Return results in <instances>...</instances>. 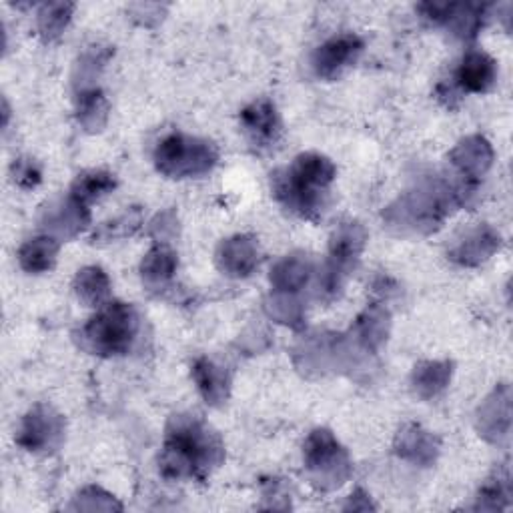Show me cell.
Listing matches in <instances>:
<instances>
[{
	"mask_svg": "<svg viewBox=\"0 0 513 513\" xmlns=\"http://www.w3.org/2000/svg\"><path fill=\"white\" fill-rule=\"evenodd\" d=\"M75 13L71 3H47L39 9V33L45 41H57L69 27Z\"/></svg>",
	"mask_w": 513,
	"mask_h": 513,
	"instance_id": "obj_23",
	"label": "cell"
},
{
	"mask_svg": "<svg viewBox=\"0 0 513 513\" xmlns=\"http://www.w3.org/2000/svg\"><path fill=\"white\" fill-rule=\"evenodd\" d=\"M143 225V213L141 209L133 207L131 211H127L125 215H121L115 221H109L105 225H101L97 229V233L93 235L95 243H109V241H117V239H125L131 237L139 227Z\"/></svg>",
	"mask_w": 513,
	"mask_h": 513,
	"instance_id": "obj_25",
	"label": "cell"
},
{
	"mask_svg": "<svg viewBox=\"0 0 513 513\" xmlns=\"http://www.w3.org/2000/svg\"><path fill=\"white\" fill-rule=\"evenodd\" d=\"M311 275V263L309 259L303 257H287L281 261L273 273H271V283L279 291H299L303 285L309 281Z\"/></svg>",
	"mask_w": 513,
	"mask_h": 513,
	"instance_id": "obj_22",
	"label": "cell"
},
{
	"mask_svg": "<svg viewBox=\"0 0 513 513\" xmlns=\"http://www.w3.org/2000/svg\"><path fill=\"white\" fill-rule=\"evenodd\" d=\"M303 459L307 469L327 475L335 467V461L345 459V451L329 429H315L305 441Z\"/></svg>",
	"mask_w": 513,
	"mask_h": 513,
	"instance_id": "obj_13",
	"label": "cell"
},
{
	"mask_svg": "<svg viewBox=\"0 0 513 513\" xmlns=\"http://www.w3.org/2000/svg\"><path fill=\"white\" fill-rule=\"evenodd\" d=\"M139 335V315L133 305L113 301L83 327V345L101 357H119L131 351Z\"/></svg>",
	"mask_w": 513,
	"mask_h": 513,
	"instance_id": "obj_3",
	"label": "cell"
},
{
	"mask_svg": "<svg viewBox=\"0 0 513 513\" xmlns=\"http://www.w3.org/2000/svg\"><path fill=\"white\" fill-rule=\"evenodd\" d=\"M109 291H111V281L107 273L97 265L81 269L75 277V293L79 301L85 303L87 307H101L107 301Z\"/></svg>",
	"mask_w": 513,
	"mask_h": 513,
	"instance_id": "obj_19",
	"label": "cell"
},
{
	"mask_svg": "<svg viewBox=\"0 0 513 513\" xmlns=\"http://www.w3.org/2000/svg\"><path fill=\"white\" fill-rule=\"evenodd\" d=\"M217 263L229 277H247L259 263V249L251 237H233L219 247Z\"/></svg>",
	"mask_w": 513,
	"mask_h": 513,
	"instance_id": "obj_12",
	"label": "cell"
},
{
	"mask_svg": "<svg viewBox=\"0 0 513 513\" xmlns=\"http://www.w3.org/2000/svg\"><path fill=\"white\" fill-rule=\"evenodd\" d=\"M219 161V153L213 143L173 133L165 137L155 149L157 171L169 179L203 177L213 171Z\"/></svg>",
	"mask_w": 513,
	"mask_h": 513,
	"instance_id": "obj_4",
	"label": "cell"
},
{
	"mask_svg": "<svg viewBox=\"0 0 513 513\" xmlns=\"http://www.w3.org/2000/svg\"><path fill=\"white\" fill-rule=\"evenodd\" d=\"M57 209L59 211H49V219H47V223L51 225L53 231H57L65 237H73L87 227V223H89L87 205H81L73 197H69Z\"/></svg>",
	"mask_w": 513,
	"mask_h": 513,
	"instance_id": "obj_21",
	"label": "cell"
},
{
	"mask_svg": "<svg viewBox=\"0 0 513 513\" xmlns=\"http://www.w3.org/2000/svg\"><path fill=\"white\" fill-rule=\"evenodd\" d=\"M115 187H117L115 175L107 171H89L75 179L71 187V197L81 205H89L105 197L107 193H111Z\"/></svg>",
	"mask_w": 513,
	"mask_h": 513,
	"instance_id": "obj_20",
	"label": "cell"
},
{
	"mask_svg": "<svg viewBox=\"0 0 513 513\" xmlns=\"http://www.w3.org/2000/svg\"><path fill=\"white\" fill-rule=\"evenodd\" d=\"M177 267H179V259L175 251L169 249L167 245H157L145 255L141 263V275L147 287L157 289L173 279V275L177 273Z\"/></svg>",
	"mask_w": 513,
	"mask_h": 513,
	"instance_id": "obj_15",
	"label": "cell"
},
{
	"mask_svg": "<svg viewBox=\"0 0 513 513\" xmlns=\"http://www.w3.org/2000/svg\"><path fill=\"white\" fill-rule=\"evenodd\" d=\"M193 379L209 405L217 407L229 397V375L211 359L201 357L193 363Z\"/></svg>",
	"mask_w": 513,
	"mask_h": 513,
	"instance_id": "obj_14",
	"label": "cell"
},
{
	"mask_svg": "<svg viewBox=\"0 0 513 513\" xmlns=\"http://www.w3.org/2000/svg\"><path fill=\"white\" fill-rule=\"evenodd\" d=\"M491 161H493V151L489 143L477 135L461 141L451 153V163L457 167L463 181L469 185H475L477 179L487 173V169L491 167Z\"/></svg>",
	"mask_w": 513,
	"mask_h": 513,
	"instance_id": "obj_10",
	"label": "cell"
},
{
	"mask_svg": "<svg viewBox=\"0 0 513 513\" xmlns=\"http://www.w3.org/2000/svg\"><path fill=\"white\" fill-rule=\"evenodd\" d=\"M367 233L359 223H343L335 229L329 243V265L321 279L319 295L333 299L343 285L345 275L355 267L365 247Z\"/></svg>",
	"mask_w": 513,
	"mask_h": 513,
	"instance_id": "obj_5",
	"label": "cell"
},
{
	"mask_svg": "<svg viewBox=\"0 0 513 513\" xmlns=\"http://www.w3.org/2000/svg\"><path fill=\"white\" fill-rule=\"evenodd\" d=\"M509 469L507 467H503L501 471H497L483 487H481V491H479V497H483V499H493V503H491V509H495V507H499V499L503 497V499H507L509 497Z\"/></svg>",
	"mask_w": 513,
	"mask_h": 513,
	"instance_id": "obj_28",
	"label": "cell"
},
{
	"mask_svg": "<svg viewBox=\"0 0 513 513\" xmlns=\"http://www.w3.org/2000/svg\"><path fill=\"white\" fill-rule=\"evenodd\" d=\"M451 367L453 365L449 361L419 363L411 377L415 393L423 399H431V397L439 395L451 379Z\"/></svg>",
	"mask_w": 513,
	"mask_h": 513,
	"instance_id": "obj_17",
	"label": "cell"
},
{
	"mask_svg": "<svg viewBox=\"0 0 513 513\" xmlns=\"http://www.w3.org/2000/svg\"><path fill=\"white\" fill-rule=\"evenodd\" d=\"M335 175L337 169L327 157L303 153L289 167L273 175V195L301 219L317 221L327 207Z\"/></svg>",
	"mask_w": 513,
	"mask_h": 513,
	"instance_id": "obj_2",
	"label": "cell"
},
{
	"mask_svg": "<svg viewBox=\"0 0 513 513\" xmlns=\"http://www.w3.org/2000/svg\"><path fill=\"white\" fill-rule=\"evenodd\" d=\"M59 241L55 237L29 239L19 251V263L27 273H47L59 257Z\"/></svg>",
	"mask_w": 513,
	"mask_h": 513,
	"instance_id": "obj_16",
	"label": "cell"
},
{
	"mask_svg": "<svg viewBox=\"0 0 513 513\" xmlns=\"http://www.w3.org/2000/svg\"><path fill=\"white\" fill-rule=\"evenodd\" d=\"M77 117L79 123L87 131H101L107 123L109 115V103L105 99V93L99 87L79 89L77 91Z\"/></svg>",
	"mask_w": 513,
	"mask_h": 513,
	"instance_id": "obj_18",
	"label": "cell"
},
{
	"mask_svg": "<svg viewBox=\"0 0 513 513\" xmlns=\"http://www.w3.org/2000/svg\"><path fill=\"white\" fill-rule=\"evenodd\" d=\"M63 417L49 405H35L23 419L17 443L27 451H49L61 443Z\"/></svg>",
	"mask_w": 513,
	"mask_h": 513,
	"instance_id": "obj_6",
	"label": "cell"
},
{
	"mask_svg": "<svg viewBox=\"0 0 513 513\" xmlns=\"http://www.w3.org/2000/svg\"><path fill=\"white\" fill-rule=\"evenodd\" d=\"M241 125L251 143L259 149L273 147L281 135L279 113L269 99H257L241 111Z\"/></svg>",
	"mask_w": 513,
	"mask_h": 513,
	"instance_id": "obj_8",
	"label": "cell"
},
{
	"mask_svg": "<svg viewBox=\"0 0 513 513\" xmlns=\"http://www.w3.org/2000/svg\"><path fill=\"white\" fill-rule=\"evenodd\" d=\"M223 461V443L195 415L173 417L163 453L161 473L169 479H205Z\"/></svg>",
	"mask_w": 513,
	"mask_h": 513,
	"instance_id": "obj_1",
	"label": "cell"
},
{
	"mask_svg": "<svg viewBox=\"0 0 513 513\" xmlns=\"http://www.w3.org/2000/svg\"><path fill=\"white\" fill-rule=\"evenodd\" d=\"M455 81L457 87L465 93H487L497 81L495 61L481 51H471L463 57L455 73Z\"/></svg>",
	"mask_w": 513,
	"mask_h": 513,
	"instance_id": "obj_11",
	"label": "cell"
},
{
	"mask_svg": "<svg viewBox=\"0 0 513 513\" xmlns=\"http://www.w3.org/2000/svg\"><path fill=\"white\" fill-rule=\"evenodd\" d=\"M417 447H419V461L427 463L435 457L437 445H435V439L427 431H423L417 425H409L403 431H399V435H397V453L399 455L407 457Z\"/></svg>",
	"mask_w": 513,
	"mask_h": 513,
	"instance_id": "obj_24",
	"label": "cell"
},
{
	"mask_svg": "<svg viewBox=\"0 0 513 513\" xmlns=\"http://www.w3.org/2000/svg\"><path fill=\"white\" fill-rule=\"evenodd\" d=\"M363 53V41L353 33H343L331 37L323 43L313 55V71L319 79H335L345 69L355 65L359 55Z\"/></svg>",
	"mask_w": 513,
	"mask_h": 513,
	"instance_id": "obj_7",
	"label": "cell"
},
{
	"mask_svg": "<svg viewBox=\"0 0 513 513\" xmlns=\"http://www.w3.org/2000/svg\"><path fill=\"white\" fill-rule=\"evenodd\" d=\"M499 233L489 225H479L467 231L449 251V259L463 267H475L487 261L499 249Z\"/></svg>",
	"mask_w": 513,
	"mask_h": 513,
	"instance_id": "obj_9",
	"label": "cell"
},
{
	"mask_svg": "<svg viewBox=\"0 0 513 513\" xmlns=\"http://www.w3.org/2000/svg\"><path fill=\"white\" fill-rule=\"evenodd\" d=\"M11 173L15 185H19L21 189H35L43 181L41 167L33 159H15Z\"/></svg>",
	"mask_w": 513,
	"mask_h": 513,
	"instance_id": "obj_27",
	"label": "cell"
},
{
	"mask_svg": "<svg viewBox=\"0 0 513 513\" xmlns=\"http://www.w3.org/2000/svg\"><path fill=\"white\" fill-rule=\"evenodd\" d=\"M389 315L387 311H383L377 305H371L359 319H357V331H359V339L367 345V347H377L383 337H385V327H387Z\"/></svg>",
	"mask_w": 513,
	"mask_h": 513,
	"instance_id": "obj_26",
	"label": "cell"
}]
</instances>
